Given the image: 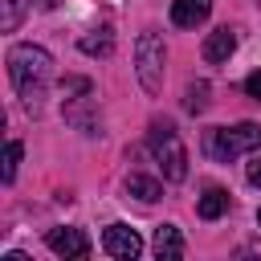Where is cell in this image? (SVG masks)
Wrapping results in <instances>:
<instances>
[{
	"mask_svg": "<svg viewBox=\"0 0 261 261\" xmlns=\"http://www.w3.org/2000/svg\"><path fill=\"white\" fill-rule=\"evenodd\" d=\"M163 61H167V49H163V37L159 33H139L135 41V73H139V86L147 94H159L163 90Z\"/></svg>",
	"mask_w": 261,
	"mask_h": 261,
	"instance_id": "obj_4",
	"label": "cell"
},
{
	"mask_svg": "<svg viewBox=\"0 0 261 261\" xmlns=\"http://www.w3.org/2000/svg\"><path fill=\"white\" fill-rule=\"evenodd\" d=\"M122 188H126V196H135V200H143V204H155V200L163 196L159 179H151V175H139V171H130Z\"/></svg>",
	"mask_w": 261,
	"mask_h": 261,
	"instance_id": "obj_10",
	"label": "cell"
},
{
	"mask_svg": "<svg viewBox=\"0 0 261 261\" xmlns=\"http://www.w3.org/2000/svg\"><path fill=\"white\" fill-rule=\"evenodd\" d=\"M204 151L220 163L237 159V155H249V151H261V126L257 122H237V126H212L204 135Z\"/></svg>",
	"mask_w": 261,
	"mask_h": 261,
	"instance_id": "obj_3",
	"label": "cell"
},
{
	"mask_svg": "<svg viewBox=\"0 0 261 261\" xmlns=\"http://www.w3.org/2000/svg\"><path fill=\"white\" fill-rule=\"evenodd\" d=\"M245 94H249L253 102H261V69H253V73L245 77Z\"/></svg>",
	"mask_w": 261,
	"mask_h": 261,
	"instance_id": "obj_16",
	"label": "cell"
},
{
	"mask_svg": "<svg viewBox=\"0 0 261 261\" xmlns=\"http://www.w3.org/2000/svg\"><path fill=\"white\" fill-rule=\"evenodd\" d=\"M82 53H90V57H110V53H114V37H110V29H94V33H86V37H82Z\"/></svg>",
	"mask_w": 261,
	"mask_h": 261,
	"instance_id": "obj_12",
	"label": "cell"
},
{
	"mask_svg": "<svg viewBox=\"0 0 261 261\" xmlns=\"http://www.w3.org/2000/svg\"><path fill=\"white\" fill-rule=\"evenodd\" d=\"M257 220H261V212H257Z\"/></svg>",
	"mask_w": 261,
	"mask_h": 261,
	"instance_id": "obj_19",
	"label": "cell"
},
{
	"mask_svg": "<svg viewBox=\"0 0 261 261\" xmlns=\"http://www.w3.org/2000/svg\"><path fill=\"white\" fill-rule=\"evenodd\" d=\"M147 147H151V155H155L163 179H171V184L188 179V147H184V139H179V130H175L171 118H155V122H151Z\"/></svg>",
	"mask_w": 261,
	"mask_h": 261,
	"instance_id": "obj_2",
	"label": "cell"
},
{
	"mask_svg": "<svg viewBox=\"0 0 261 261\" xmlns=\"http://www.w3.org/2000/svg\"><path fill=\"white\" fill-rule=\"evenodd\" d=\"M245 175H249V184H253V188H261V155L249 163V171H245Z\"/></svg>",
	"mask_w": 261,
	"mask_h": 261,
	"instance_id": "obj_17",
	"label": "cell"
},
{
	"mask_svg": "<svg viewBox=\"0 0 261 261\" xmlns=\"http://www.w3.org/2000/svg\"><path fill=\"white\" fill-rule=\"evenodd\" d=\"M232 49H237V33H232L228 24H224V29H212V33L204 37V61H212V65L228 61Z\"/></svg>",
	"mask_w": 261,
	"mask_h": 261,
	"instance_id": "obj_7",
	"label": "cell"
},
{
	"mask_svg": "<svg viewBox=\"0 0 261 261\" xmlns=\"http://www.w3.org/2000/svg\"><path fill=\"white\" fill-rule=\"evenodd\" d=\"M208 12H212V0H171V20H175L179 29H196V24H204Z\"/></svg>",
	"mask_w": 261,
	"mask_h": 261,
	"instance_id": "obj_8",
	"label": "cell"
},
{
	"mask_svg": "<svg viewBox=\"0 0 261 261\" xmlns=\"http://www.w3.org/2000/svg\"><path fill=\"white\" fill-rule=\"evenodd\" d=\"M45 245L57 257H90V237L82 228H49L45 232Z\"/></svg>",
	"mask_w": 261,
	"mask_h": 261,
	"instance_id": "obj_6",
	"label": "cell"
},
{
	"mask_svg": "<svg viewBox=\"0 0 261 261\" xmlns=\"http://www.w3.org/2000/svg\"><path fill=\"white\" fill-rule=\"evenodd\" d=\"M33 4H37V8H45V12H53V8L61 4V0H33Z\"/></svg>",
	"mask_w": 261,
	"mask_h": 261,
	"instance_id": "obj_18",
	"label": "cell"
},
{
	"mask_svg": "<svg viewBox=\"0 0 261 261\" xmlns=\"http://www.w3.org/2000/svg\"><path fill=\"white\" fill-rule=\"evenodd\" d=\"M224 208H228V192H224V188H208V192L200 196V204H196V212H200L204 220L224 216Z\"/></svg>",
	"mask_w": 261,
	"mask_h": 261,
	"instance_id": "obj_11",
	"label": "cell"
},
{
	"mask_svg": "<svg viewBox=\"0 0 261 261\" xmlns=\"http://www.w3.org/2000/svg\"><path fill=\"white\" fill-rule=\"evenodd\" d=\"M184 110L188 114H204L208 110V82H192L184 90Z\"/></svg>",
	"mask_w": 261,
	"mask_h": 261,
	"instance_id": "obj_14",
	"label": "cell"
},
{
	"mask_svg": "<svg viewBox=\"0 0 261 261\" xmlns=\"http://www.w3.org/2000/svg\"><path fill=\"white\" fill-rule=\"evenodd\" d=\"M8 77L16 86V98L24 102L29 114H41L45 90L53 82V57L41 45H12L8 49Z\"/></svg>",
	"mask_w": 261,
	"mask_h": 261,
	"instance_id": "obj_1",
	"label": "cell"
},
{
	"mask_svg": "<svg viewBox=\"0 0 261 261\" xmlns=\"http://www.w3.org/2000/svg\"><path fill=\"white\" fill-rule=\"evenodd\" d=\"M102 249H106L110 257H118V261H135V257L143 253V237H139L130 224H110V228L102 232Z\"/></svg>",
	"mask_w": 261,
	"mask_h": 261,
	"instance_id": "obj_5",
	"label": "cell"
},
{
	"mask_svg": "<svg viewBox=\"0 0 261 261\" xmlns=\"http://www.w3.org/2000/svg\"><path fill=\"white\" fill-rule=\"evenodd\" d=\"M33 0H0V29L4 33H16V24L24 20V8Z\"/></svg>",
	"mask_w": 261,
	"mask_h": 261,
	"instance_id": "obj_13",
	"label": "cell"
},
{
	"mask_svg": "<svg viewBox=\"0 0 261 261\" xmlns=\"http://www.w3.org/2000/svg\"><path fill=\"white\" fill-rule=\"evenodd\" d=\"M16 163H20V143H8V147H4V171H0L4 184L16 179Z\"/></svg>",
	"mask_w": 261,
	"mask_h": 261,
	"instance_id": "obj_15",
	"label": "cell"
},
{
	"mask_svg": "<svg viewBox=\"0 0 261 261\" xmlns=\"http://www.w3.org/2000/svg\"><path fill=\"white\" fill-rule=\"evenodd\" d=\"M151 249H155L159 261H179V257H184V237H179V228H175V224H159Z\"/></svg>",
	"mask_w": 261,
	"mask_h": 261,
	"instance_id": "obj_9",
	"label": "cell"
}]
</instances>
